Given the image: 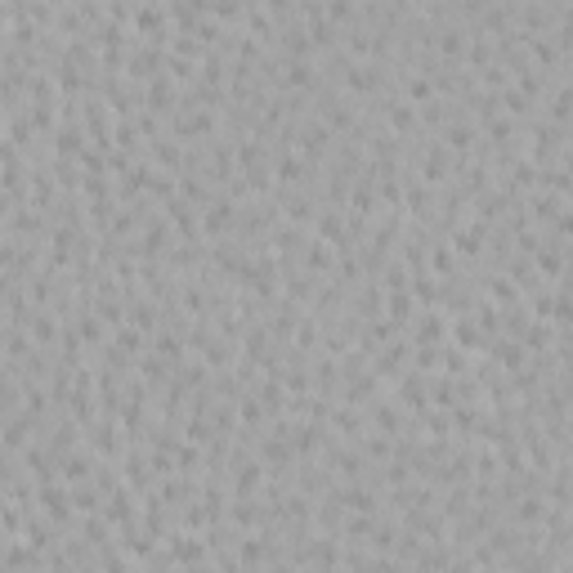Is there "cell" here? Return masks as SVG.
Wrapping results in <instances>:
<instances>
[{
    "instance_id": "obj_10",
    "label": "cell",
    "mask_w": 573,
    "mask_h": 573,
    "mask_svg": "<svg viewBox=\"0 0 573 573\" xmlns=\"http://www.w3.org/2000/svg\"><path fill=\"white\" fill-rule=\"evenodd\" d=\"M345 506H354V511H363V515H367V511H372V493L350 489V493H345Z\"/></svg>"
},
{
    "instance_id": "obj_6",
    "label": "cell",
    "mask_w": 573,
    "mask_h": 573,
    "mask_svg": "<svg viewBox=\"0 0 573 573\" xmlns=\"http://www.w3.org/2000/svg\"><path fill=\"white\" fill-rule=\"evenodd\" d=\"M448 148H470V126H448Z\"/></svg>"
},
{
    "instance_id": "obj_4",
    "label": "cell",
    "mask_w": 573,
    "mask_h": 573,
    "mask_svg": "<svg viewBox=\"0 0 573 573\" xmlns=\"http://www.w3.org/2000/svg\"><path fill=\"white\" fill-rule=\"evenodd\" d=\"M430 94H435V81H430V77H412L408 81V99H412V104H430Z\"/></svg>"
},
{
    "instance_id": "obj_8",
    "label": "cell",
    "mask_w": 573,
    "mask_h": 573,
    "mask_svg": "<svg viewBox=\"0 0 573 573\" xmlns=\"http://www.w3.org/2000/svg\"><path fill=\"white\" fill-rule=\"evenodd\" d=\"M85 457H63V479H85Z\"/></svg>"
},
{
    "instance_id": "obj_3",
    "label": "cell",
    "mask_w": 573,
    "mask_h": 573,
    "mask_svg": "<svg viewBox=\"0 0 573 573\" xmlns=\"http://www.w3.org/2000/svg\"><path fill=\"white\" fill-rule=\"evenodd\" d=\"M305 251H309V255H305L309 269H327V265H332V242H327V238H313Z\"/></svg>"
},
{
    "instance_id": "obj_12",
    "label": "cell",
    "mask_w": 573,
    "mask_h": 573,
    "mask_svg": "<svg viewBox=\"0 0 573 573\" xmlns=\"http://www.w3.org/2000/svg\"><path fill=\"white\" fill-rule=\"evenodd\" d=\"M515 515H520V520H542V501L538 497H524V506L515 511Z\"/></svg>"
},
{
    "instance_id": "obj_9",
    "label": "cell",
    "mask_w": 573,
    "mask_h": 573,
    "mask_svg": "<svg viewBox=\"0 0 573 573\" xmlns=\"http://www.w3.org/2000/svg\"><path fill=\"white\" fill-rule=\"evenodd\" d=\"M350 13H354L350 0H327V18H332V23H345Z\"/></svg>"
},
{
    "instance_id": "obj_5",
    "label": "cell",
    "mask_w": 573,
    "mask_h": 573,
    "mask_svg": "<svg viewBox=\"0 0 573 573\" xmlns=\"http://www.w3.org/2000/svg\"><path fill=\"white\" fill-rule=\"evenodd\" d=\"M390 126L394 130H412V126H417V112L408 104H390Z\"/></svg>"
},
{
    "instance_id": "obj_11",
    "label": "cell",
    "mask_w": 573,
    "mask_h": 573,
    "mask_svg": "<svg viewBox=\"0 0 573 573\" xmlns=\"http://www.w3.org/2000/svg\"><path fill=\"white\" fill-rule=\"evenodd\" d=\"M296 175H300V162H296V157H282V162H278V179L296 184Z\"/></svg>"
},
{
    "instance_id": "obj_7",
    "label": "cell",
    "mask_w": 573,
    "mask_h": 573,
    "mask_svg": "<svg viewBox=\"0 0 573 573\" xmlns=\"http://www.w3.org/2000/svg\"><path fill=\"white\" fill-rule=\"evenodd\" d=\"M27 327H32L40 340H50V336H54V318H50V313H32V323H27Z\"/></svg>"
},
{
    "instance_id": "obj_2",
    "label": "cell",
    "mask_w": 573,
    "mask_h": 573,
    "mask_svg": "<svg viewBox=\"0 0 573 573\" xmlns=\"http://www.w3.org/2000/svg\"><path fill=\"white\" fill-rule=\"evenodd\" d=\"M439 54H443V59H466V32L448 27V32L439 36Z\"/></svg>"
},
{
    "instance_id": "obj_1",
    "label": "cell",
    "mask_w": 573,
    "mask_h": 573,
    "mask_svg": "<svg viewBox=\"0 0 573 573\" xmlns=\"http://www.w3.org/2000/svg\"><path fill=\"white\" fill-rule=\"evenodd\" d=\"M443 336V313H421L417 318V327H412V340H417V345H435V340Z\"/></svg>"
}]
</instances>
